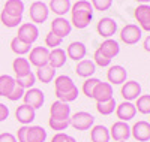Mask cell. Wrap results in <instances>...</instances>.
<instances>
[{
    "instance_id": "1",
    "label": "cell",
    "mask_w": 150,
    "mask_h": 142,
    "mask_svg": "<svg viewBox=\"0 0 150 142\" xmlns=\"http://www.w3.org/2000/svg\"><path fill=\"white\" fill-rule=\"evenodd\" d=\"M71 24L75 29H86L89 27L90 21L93 20V6L87 0H77V3L71 6Z\"/></svg>"
},
{
    "instance_id": "2",
    "label": "cell",
    "mask_w": 150,
    "mask_h": 142,
    "mask_svg": "<svg viewBox=\"0 0 150 142\" xmlns=\"http://www.w3.org/2000/svg\"><path fill=\"white\" fill-rule=\"evenodd\" d=\"M95 124V117L90 112L80 111L75 112L74 115L69 117V126H72L75 130H90Z\"/></svg>"
},
{
    "instance_id": "3",
    "label": "cell",
    "mask_w": 150,
    "mask_h": 142,
    "mask_svg": "<svg viewBox=\"0 0 150 142\" xmlns=\"http://www.w3.org/2000/svg\"><path fill=\"white\" fill-rule=\"evenodd\" d=\"M143 30L137 24H126L120 30V41L126 45H135L141 41Z\"/></svg>"
},
{
    "instance_id": "4",
    "label": "cell",
    "mask_w": 150,
    "mask_h": 142,
    "mask_svg": "<svg viewBox=\"0 0 150 142\" xmlns=\"http://www.w3.org/2000/svg\"><path fill=\"white\" fill-rule=\"evenodd\" d=\"M17 37L21 39L23 42L32 45L38 41V37H39V29H38V25L33 24V22H23L18 27Z\"/></svg>"
},
{
    "instance_id": "5",
    "label": "cell",
    "mask_w": 150,
    "mask_h": 142,
    "mask_svg": "<svg viewBox=\"0 0 150 142\" xmlns=\"http://www.w3.org/2000/svg\"><path fill=\"white\" fill-rule=\"evenodd\" d=\"M29 15L33 24H42L48 20L50 17V9L48 5H45L44 2L38 0V2H33L30 5V11H29Z\"/></svg>"
},
{
    "instance_id": "6",
    "label": "cell",
    "mask_w": 150,
    "mask_h": 142,
    "mask_svg": "<svg viewBox=\"0 0 150 142\" xmlns=\"http://www.w3.org/2000/svg\"><path fill=\"white\" fill-rule=\"evenodd\" d=\"M23 100H24V105H29L36 111V109L42 108L44 102H45V94H44L42 90L33 87V88H29V90L24 91Z\"/></svg>"
},
{
    "instance_id": "7",
    "label": "cell",
    "mask_w": 150,
    "mask_h": 142,
    "mask_svg": "<svg viewBox=\"0 0 150 142\" xmlns=\"http://www.w3.org/2000/svg\"><path fill=\"white\" fill-rule=\"evenodd\" d=\"M96 32L101 37H105V39H111V36H114L117 32V21L114 18L110 17H104L98 21L96 24Z\"/></svg>"
},
{
    "instance_id": "8",
    "label": "cell",
    "mask_w": 150,
    "mask_h": 142,
    "mask_svg": "<svg viewBox=\"0 0 150 142\" xmlns=\"http://www.w3.org/2000/svg\"><path fill=\"white\" fill-rule=\"evenodd\" d=\"M29 63L35 67H42L45 64H48L50 60V49L47 46H35L30 49V56H29Z\"/></svg>"
},
{
    "instance_id": "9",
    "label": "cell",
    "mask_w": 150,
    "mask_h": 142,
    "mask_svg": "<svg viewBox=\"0 0 150 142\" xmlns=\"http://www.w3.org/2000/svg\"><path fill=\"white\" fill-rule=\"evenodd\" d=\"M134 17L137 20V25L143 30L150 33V5H138L134 11Z\"/></svg>"
},
{
    "instance_id": "10",
    "label": "cell",
    "mask_w": 150,
    "mask_h": 142,
    "mask_svg": "<svg viewBox=\"0 0 150 142\" xmlns=\"http://www.w3.org/2000/svg\"><path fill=\"white\" fill-rule=\"evenodd\" d=\"M110 138H112L116 142L128 141L131 138V126L126 121H116L110 129Z\"/></svg>"
},
{
    "instance_id": "11",
    "label": "cell",
    "mask_w": 150,
    "mask_h": 142,
    "mask_svg": "<svg viewBox=\"0 0 150 142\" xmlns=\"http://www.w3.org/2000/svg\"><path fill=\"white\" fill-rule=\"evenodd\" d=\"M131 136L138 142H149L150 141V123L149 121H137L131 127Z\"/></svg>"
},
{
    "instance_id": "12",
    "label": "cell",
    "mask_w": 150,
    "mask_h": 142,
    "mask_svg": "<svg viewBox=\"0 0 150 142\" xmlns=\"http://www.w3.org/2000/svg\"><path fill=\"white\" fill-rule=\"evenodd\" d=\"M126 78H128V72L122 64L110 66L107 72V79L111 85H122L123 82H126Z\"/></svg>"
},
{
    "instance_id": "13",
    "label": "cell",
    "mask_w": 150,
    "mask_h": 142,
    "mask_svg": "<svg viewBox=\"0 0 150 142\" xmlns=\"http://www.w3.org/2000/svg\"><path fill=\"white\" fill-rule=\"evenodd\" d=\"M50 117L57 118V120H69L71 117V106L66 102L56 100L50 106Z\"/></svg>"
},
{
    "instance_id": "14",
    "label": "cell",
    "mask_w": 150,
    "mask_h": 142,
    "mask_svg": "<svg viewBox=\"0 0 150 142\" xmlns=\"http://www.w3.org/2000/svg\"><path fill=\"white\" fill-rule=\"evenodd\" d=\"M120 93H122V97L128 102L137 100L141 96V85L137 81H126V82L122 84Z\"/></svg>"
},
{
    "instance_id": "15",
    "label": "cell",
    "mask_w": 150,
    "mask_h": 142,
    "mask_svg": "<svg viewBox=\"0 0 150 142\" xmlns=\"http://www.w3.org/2000/svg\"><path fill=\"white\" fill-rule=\"evenodd\" d=\"M116 115L119 121H129L132 120L135 115H137V108L132 102H128V100H123L122 103L116 106Z\"/></svg>"
},
{
    "instance_id": "16",
    "label": "cell",
    "mask_w": 150,
    "mask_h": 142,
    "mask_svg": "<svg viewBox=\"0 0 150 142\" xmlns=\"http://www.w3.org/2000/svg\"><path fill=\"white\" fill-rule=\"evenodd\" d=\"M51 32L54 34H57L59 37H62V39H65V37L69 36L71 32H72V24L65 17H57L51 22Z\"/></svg>"
},
{
    "instance_id": "17",
    "label": "cell",
    "mask_w": 150,
    "mask_h": 142,
    "mask_svg": "<svg viewBox=\"0 0 150 142\" xmlns=\"http://www.w3.org/2000/svg\"><path fill=\"white\" fill-rule=\"evenodd\" d=\"M114 97V90H112V85L110 82H102L99 81V84L96 85L95 91H93V97L96 102H105Z\"/></svg>"
},
{
    "instance_id": "18",
    "label": "cell",
    "mask_w": 150,
    "mask_h": 142,
    "mask_svg": "<svg viewBox=\"0 0 150 142\" xmlns=\"http://www.w3.org/2000/svg\"><path fill=\"white\" fill-rule=\"evenodd\" d=\"M15 118H17V121H20L23 126H29L35 118H36V111L32 108V106H29V105H20L18 108H17V111H15Z\"/></svg>"
},
{
    "instance_id": "19",
    "label": "cell",
    "mask_w": 150,
    "mask_h": 142,
    "mask_svg": "<svg viewBox=\"0 0 150 142\" xmlns=\"http://www.w3.org/2000/svg\"><path fill=\"white\" fill-rule=\"evenodd\" d=\"M96 72V64L89 60V58H83L81 61H78L77 67H75V73H77L78 76H81V78H92V76L95 75Z\"/></svg>"
},
{
    "instance_id": "20",
    "label": "cell",
    "mask_w": 150,
    "mask_h": 142,
    "mask_svg": "<svg viewBox=\"0 0 150 142\" xmlns=\"http://www.w3.org/2000/svg\"><path fill=\"white\" fill-rule=\"evenodd\" d=\"M87 54V48L83 42H72L66 48V56L74 61H81Z\"/></svg>"
},
{
    "instance_id": "21",
    "label": "cell",
    "mask_w": 150,
    "mask_h": 142,
    "mask_svg": "<svg viewBox=\"0 0 150 142\" xmlns=\"http://www.w3.org/2000/svg\"><path fill=\"white\" fill-rule=\"evenodd\" d=\"M66 51L62 49V48H54L50 51V60L48 64L51 66L53 69H60L66 64Z\"/></svg>"
},
{
    "instance_id": "22",
    "label": "cell",
    "mask_w": 150,
    "mask_h": 142,
    "mask_svg": "<svg viewBox=\"0 0 150 142\" xmlns=\"http://www.w3.org/2000/svg\"><path fill=\"white\" fill-rule=\"evenodd\" d=\"M98 49L101 51L105 57H108L110 60H112L116 56H119V53H120V45H119V42L114 41V39H105L101 45H99Z\"/></svg>"
},
{
    "instance_id": "23",
    "label": "cell",
    "mask_w": 150,
    "mask_h": 142,
    "mask_svg": "<svg viewBox=\"0 0 150 142\" xmlns=\"http://www.w3.org/2000/svg\"><path fill=\"white\" fill-rule=\"evenodd\" d=\"M54 87H56V93H69L72 90L78 88L72 81L71 76L68 75H60L54 79Z\"/></svg>"
},
{
    "instance_id": "24",
    "label": "cell",
    "mask_w": 150,
    "mask_h": 142,
    "mask_svg": "<svg viewBox=\"0 0 150 142\" xmlns=\"http://www.w3.org/2000/svg\"><path fill=\"white\" fill-rule=\"evenodd\" d=\"M71 0H50L48 9L50 12H54L57 17H63L71 11Z\"/></svg>"
},
{
    "instance_id": "25",
    "label": "cell",
    "mask_w": 150,
    "mask_h": 142,
    "mask_svg": "<svg viewBox=\"0 0 150 142\" xmlns=\"http://www.w3.org/2000/svg\"><path fill=\"white\" fill-rule=\"evenodd\" d=\"M24 9H26V6H24L23 0H6L3 6V12L12 17H23Z\"/></svg>"
},
{
    "instance_id": "26",
    "label": "cell",
    "mask_w": 150,
    "mask_h": 142,
    "mask_svg": "<svg viewBox=\"0 0 150 142\" xmlns=\"http://www.w3.org/2000/svg\"><path fill=\"white\" fill-rule=\"evenodd\" d=\"M47 130L42 126H29L26 142H45Z\"/></svg>"
},
{
    "instance_id": "27",
    "label": "cell",
    "mask_w": 150,
    "mask_h": 142,
    "mask_svg": "<svg viewBox=\"0 0 150 142\" xmlns=\"http://www.w3.org/2000/svg\"><path fill=\"white\" fill-rule=\"evenodd\" d=\"M90 139L92 142H110V130L102 124L93 126L90 129Z\"/></svg>"
},
{
    "instance_id": "28",
    "label": "cell",
    "mask_w": 150,
    "mask_h": 142,
    "mask_svg": "<svg viewBox=\"0 0 150 142\" xmlns=\"http://www.w3.org/2000/svg\"><path fill=\"white\" fill-rule=\"evenodd\" d=\"M35 76H36V79H39L42 84H50L56 76V69H53L50 64H45L42 67H36Z\"/></svg>"
},
{
    "instance_id": "29",
    "label": "cell",
    "mask_w": 150,
    "mask_h": 142,
    "mask_svg": "<svg viewBox=\"0 0 150 142\" xmlns=\"http://www.w3.org/2000/svg\"><path fill=\"white\" fill-rule=\"evenodd\" d=\"M12 69H14V72H15V76H26L32 72L29 60L24 58V57H17L14 61H12Z\"/></svg>"
},
{
    "instance_id": "30",
    "label": "cell",
    "mask_w": 150,
    "mask_h": 142,
    "mask_svg": "<svg viewBox=\"0 0 150 142\" xmlns=\"http://www.w3.org/2000/svg\"><path fill=\"white\" fill-rule=\"evenodd\" d=\"M11 49H12V53H15L18 57L21 56H26L30 53V49H32V45L26 44V42H23L21 39H18V37L15 36L14 39L11 41Z\"/></svg>"
},
{
    "instance_id": "31",
    "label": "cell",
    "mask_w": 150,
    "mask_h": 142,
    "mask_svg": "<svg viewBox=\"0 0 150 142\" xmlns=\"http://www.w3.org/2000/svg\"><path fill=\"white\" fill-rule=\"evenodd\" d=\"M15 87V78L11 75H0V96L6 97Z\"/></svg>"
},
{
    "instance_id": "32",
    "label": "cell",
    "mask_w": 150,
    "mask_h": 142,
    "mask_svg": "<svg viewBox=\"0 0 150 142\" xmlns=\"http://www.w3.org/2000/svg\"><path fill=\"white\" fill-rule=\"evenodd\" d=\"M116 106H117V102L114 97L105 102H96V109L101 115H111L116 111Z\"/></svg>"
},
{
    "instance_id": "33",
    "label": "cell",
    "mask_w": 150,
    "mask_h": 142,
    "mask_svg": "<svg viewBox=\"0 0 150 142\" xmlns=\"http://www.w3.org/2000/svg\"><path fill=\"white\" fill-rule=\"evenodd\" d=\"M0 21L5 27L8 29H15V27H20L21 22H23V17H12V15H8L6 12L2 11L0 14Z\"/></svg>"
},
{
    "instance_id": "34",
    "label": "cell",
    "mask_w": 150,
    "mask_h": 142,
    "mask_svg": "<svg viewBox=\"0 0 150 142\" xmlns=\"http://www.w3.org/2000/svg\"><path fill=\"white\" fill-rule=\"evenodd\" d=\"M15 82H17V85H20L21 88L29 90V88H33V85L36 84V76H35L33 72H30V73L26 75V76H15Z\"/></svg>"
},
{
    "instance_id": "35",
    "label": "cell",
    "mask_w": 150,
    "mask_h": 142,
    "mask_svg": "<svg viewBox=\"0 0 150 142\" xmlns=\"http://www.w3.org/2000/svg\"><path fill=\"white\" fill-rule=\"evenodd\" d=\"M135 108L140 114L149 115L150 114V94H141L138 99H137Z\"/></svg>"
},
{
    "instance_id": "36",
    "label": "cell",
    "mask_w": 150,
    "mask_h": 142,
    "mask_svg": "<svg viewBox=\"0 0 150 142\" xmlns=\"http://www.w3.org/2000/svg\"><path fill=\"white\" fill-rule=\"evenodd\" d=\"M99 81L101 79H98V78H87L86 81H84V84H83V93H84V96H87L89 99H92L93 97V91H95V88H96V85L99 84Z\"/></svg>"
},
{
    "instance_id": "37",
    "label": "cell",
    "mask_w": 150,
    "mask_h": 142,
    "mask_svg": "<svg viewBox=\"0 0 150 142\" xmlns=\"http://www.w3.org/2000/svg\"><path fill=\"white\" fill-rule=\"evenodd\" d=\"M62 42H63V39L62 37H59L57 34H54L53 32H50L47 36H45V45H47V48L50 49H54V48H59L60 45H62Z\"/></svg>"
},
{
    "instance_id": "38",
    "label": "cell",
    "mask_w": 150,
    "mask_h": 142,
    "mask_svg": "<svg viewBox=\"0 0 150 142\" xmlns=\"http://www.w3.org/2000/svg\"><path fill=\"white\" fill-rule=\"evenodd\" d=\"M48 126L51 127L53 130H56V132H63V130H66L68 126H69V120H57V118H51V117H50Z\"/></svg>"
},
{
    "instance_id": "39",
    "label": "cell",
    "mask_w": 150,
    "mask_h": 142,
    "mask_svg": "<svg viewBox=\"0 0 150 142\" xmlns=\"http://www.w3.org/2000/svg\"><path fill=\"white\" fill-rule=\"evenodd\" d=\"M93 63L96 64V66H101V67H108L111 64V60L108 57H105L101 51L96 49L95 54H93Z\"/></svg>"
},
{
    "instance_id": "40",
    "label": "cell",
    "mask_w": 150,
    "mask_h": 142,
    "mask_svg": "<svg viewBox=\"0 0 150 142\" xmlns=\"http://www.w3.org/2000/svg\"><path fill=\"white\" fill-rule=\"evenodd\" d=\"M56 97H57V100H60V102L71 103V102H74V100H77V97H78V88L72 90V91H69V93H56Z\"/></svg>"
},
{
    "instance_id": "41",
    "label": "cell",
    "mask_w": 150,
    "mask_h": 142,
    "mask_svg": "<svg viewBox=\"0 0 150 142\" xmlns=\"http://www.w3.org/2000/svg\"><path fill=\"white\" fill-rule=\"evenodd\" d=\"M92 6L95 11H99V12H105L108 11L111 6H112V0H92Z\"/></svg>"
},
{
    "instance_id": "42",
    "label": "cell",
    "mask_w": 150,
    "mask_h": 142,
    "mask_svg": "<svg viewBox=\"0 0 150 142\" xmlns=\"http://www.w3.org/2000/svg\"><path fill=\"white\" fill-rule=\"evenodd\" d=\"M24 91L26 90L24 88H21L20 85H17V82H15V87L12 88V91L6 96V99L8 100H11V102H17V100H20V99H23V96H24Z\"/></svg>"
},
{
    "instance_id": "43",
    "label": "cell",
    "mask_w": 150,
    "mask_h": 142,
    "mask_svg": "<svg viewBox=\"0 0 150 142\" xmlns=\"http://www.w3.org/2000/svg\"><path fill=\"white\" fill-rule=\"evenodd\" d=\"M51 142H77V139H75L74 136H71V135H68V133L57 132V133L53 136Z\"/></svg>"
},
{
    "instance_id": "44",
    "label": "cell",
    "mask_w": 150,
    "mask_h": 142,
    "mask_svg": "<svg viewBox=\"0 0 150 142\" xmlns=\"http://www.w3.org/2000/svg\"><path fill=\"white\" fill-rule=\"evenodd\" d=\"M27 129L29 126H21L17 132V142H26V136H27Z\"/></svg>"
},
{
    "instance_id": "45",
    "label": "cell",
    "mask_w": 150,
    "mask_h": 142,
    "mask_svg": "<svg viewBox=\"0 0 150 142\" xmlns=\"http://www.w3.org/2000/svg\"><path fill=\"white\" fill-rule=\"evenodd\" d=\"M0 142H17V138L9 132H3L0 133Z\"/></svg>"
},
{
    "instance_id": "46",
    "label": "cell",
    "mask_w": 150,
    "mask_h": 142,
    "mask_svg": "<svg viewBox=\"0 0 150 142\" xmlns=\"http://www.w3.org/2000/svg\"><path fill=\"white\" fill-rule=\"evenodd\" d=\"M9 117V108L5 103H0V123H3Z\"/></svg>"
},
{
    "instance_id": "47",
    "label": "cell",
    "mask_w": 150,
    "mask_h": 142,
    "mask_svg": "<svg viewBox=\"0 0 150 142\" xmlns=\"http://www.w3.org/2000/svg\"><path fill=\"white\" fill-rule=\"evenodd\" d=\"M143 48H144V51H147V53H150V34L144 39V42H143Z\"/></svg>"
},
{
    "instance_id": "48",
    "label": "cell",
    "mask_w": 150,
    "mask_h": 142,
    "mask_svg": "<svg viewBox=\"0 0 150 142\" xmlns=\"http://www.w3.org/2000/svg\"><path fill=\"white\" fill-rule=\"evenodd\" d=\"M135 2H138L140 5H147V3L150 2V0H135Z\"/></svg>"
},
{
    "instance_id": "49",
    "label": "cell",
    "mask_w": 150,
    "mask_h": 142,
    "mask_svg": "<svg viewBox=\"0 0 150 142\" xmlns=\"http://www.w3.org/2000/svg\"><path fill=\"white\" fill-rule=\"evenodd\" d=\"M122 142H128V141H122Z\"/></svg>"
},
{
    "instance_id": "50",
    "label": "cell",
    "mask_w": 150,
    "mask_h": 142,
    "mask_svg": "<svg viewBox=\"0 0 150 142\" xmlns=\"http://www.w3.org/2000/svg\"><path fill=\"white\" fill-rule=\"evenodd\" d=\"M149 123H150V121H149Z\"/></svg>"
}]
</instances>
